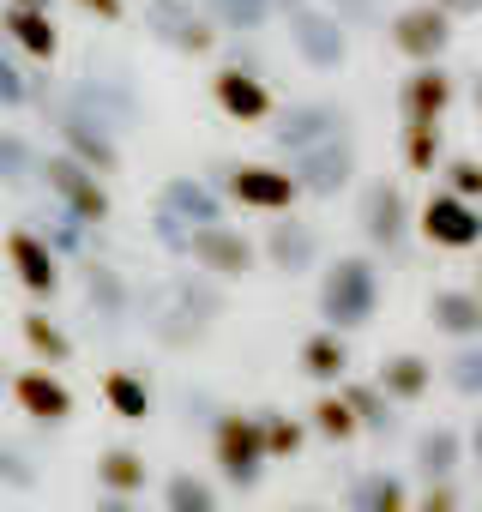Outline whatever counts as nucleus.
Listing matches in <instances>:
<instances>
[{
    "label": "nucleus",
    "instance_id": "obj_1",
    "mask_svg": "<svg viewBox=\"0 0 482 512\" xmlns=\"http://www.w3.org/2000/svg\"><path fill=\"white\" fill-rule=\"evenodd\" d=\"M380 308V266L374 253H338L320 278V320L332 332H362Z\"/></svg>",
    "mask_w": 482,
    "mask_h": 512
},
{
    "label": "nucleus",
    "instance_id": "obj_2",
    "mask_svg": "<svg viewBox=\"0 0 482 512\" xmlns=\"http://www.w3.org/2000/svg\"><path fill=\"white\" fill-rule=\"evenodd\" d=\"M205 440H211V464L223 470V482L229 488H260L266 482V440H260V422H254V410H229V404H217L211 410V422H205Z\"/></svg>",
    "mask_w": 482,
    "mask_h": 512
},
{
    "label": "nucleus",
    "instance_id": "obj_3",
    "mask_svg": "<svg viewBox=\"0 0 482 512\" xmlns=\"http://www.w3.org/2000/svg\"><path fill=\"white\" fill-rule=\"evenodd\" d=\"M163 241H169L175 253H187V260H193L205 278H217V284L248 278V272H254V260H260L254 241L241 235V229H229L223 217H217V223H199V229H169Z\"/></svg>",
    "mask_w": 482,
    "mask_h": 512
},
{
    "label": "nucleus",
    "instance_id": "obj_4",
    "mask_svg": "<svg viewBox=\"0 0 482 512\" xmlns=\"http://www.w3.org/2000/svg\"><path fill=\"white\" fill-rule=\"evenodd\" d=\"M223 199L241 205V211H272V217H284V211H296L302 181L290 169H278V163H229L223 169Z\"/></svg>",
    "mask_w": 482,
    "mask_h": 512
},
{
    "label": "nucleus",
    "instance_id": "obj_5",
    "mask_svg": "<svg viewBox=\"0 0 482 512\" xmlns=\"http://www.w3.org/2000/svg\"><path fill=\"white\" fill-rule=\"evenodd\" d=\"M410 229H422V241H428V247L470 253V247H482V205H470V199H458V193L434 187V193L422 199V211H416V223H410Z\"/></svg>",
    "mask_w": 482,
    "mask_h": 512
},
{
    "label": "nucleus",
    "instance_id": "obj_6",
    "mask_svg": "<svg viewBox=\"0 0 482 512\" xmlns=\"http://www.w3.org/2000/svg\"><path fill=\"white\" fill-rule=\"evenodd\" d=\"M37 175L49 181V193L61 199V211H67L73 223L97 229V223L109 217V193H103V181H97L85 163H73V157H37Z\"/></svg>",
    "mask_w": 482,
    "mask_h": 512
},
{
    "label": "nucleus",
    "instance_id": "obj_7",
    "mask_svg": "<svg viewBox=\"0 0 482 512\" xmlns=\"http://www.w3.org/2000/svg\"><path fill=\"white\" fill-rule=\"evenodd\" d=\"M356 223H362V241L374 253H404L410 241V199L398 181H368L362 187V205H356Z\"/></svg>",
    "mask_w": 482,
    "mask_h": 512
},
{
    "label": "nucleus",
    "instance_id": "obj_8",
    "mask_svg": "<svg viewBox=\"0 0 482 512\" xmlns=\"http://www.w3.org/2000/svg\"><path fill=\"white\" fill-rule=\"evenodd\" d=\"M386 43H392V55H404V61H440L446 55V43H452V19L434 7V0H416V7H404L398 19H392V31H386Z\"/></svg>",
    "mask_w": 482,
    "mask_h": 512
},
{
    "label": "nucleus",
    "instance_id": "obj_9",
    "mask_svg": "<svg viewBox=\"0 0 482 512\" xmlns=\"http://www.w3.org/2000/svg\"><path fill=\"white\" fill-rule=\"evenodd\" d=\"M290 175L302 181V193L332 199V193L350 187V175H356V139H350V133H332V139L296 151V169H290Z\"/></svg>",
    "mask_w": 482,
    "mask_h": 512
},
{
    "label": "nucleus",
    "instance_id": "obj_10",
    "mask_svg": "<svg viewBox=\"0 0 482 512\" xmlns=\"http://www.w3.org/2000/svg\"><path fill=\"white\" fill-rule=\"evenodd\" d=\"M7 392H13V404L31 416V422H43V428H61V422H73V392H67V380L55 374V368H19V374H7Z\"/></svg>",
    "mask_w": 482,
    "mask_h": 512
},
{
    "label": "nucleus",
    "instance_id": "obj_11",
    "mask_svg": "<svg viewBox=\"0 0 482 512\" xmlns=\"http://www.w3.org/2000/svg\"><path fill=\"white\" fill-rule=\"evenodd\" d=\"M211 103H217L229 121H241V127L272 121V91H266V79H260L254 67H217V79H211Z\"/></svg>",
    "mask_w": 482,
    "mask_h": 512
},
{
    "label": "nucleus",
    "instance_id": "obj_12",
    "mask_svg": "<svg viewBox=\"0 0 482 512\" xmlns=\"http://www.w3.org/2000/svg\"><path fill=\"white\" fill-rule=\"evenodd\" d=\"M7 260H13V278H19L37 302H49V296L61 290V253H55L37 229H13V235H7Z\"/></svg>",
    "mask_w": 482,
    "mask_h": 512
},
{
    "label": "nucleus",
    "instance_id": "obj_13",
    "mask_svg": "<svg viewBox=\"0 0 482 512\" xmlns=\"http://www.w3.org/2000/svg\"><path fill=\"white\" fill-rule=\"evenodd\" d=\"M217 217H223V193H211V187H199L187 175L163 187V211H157L163 235L169 229H199V223H217Z\"/></svg>",
    "mask_w": 482,
    "mask_h": 512
},
{
    "label": "nucleus",
    "instance_id": "obj_14",
    "mask_svg": "<svg viewBox=\"0 0 482 512\" xmlns=\"http://www.w3.org/2000/svg\"><path fill=\"white\" fill-rule=\"evenodd\" d=\"M374 386H380L398 410H404V404H422V398L434 392V362H428L422 350H392V356L380 362Z\"/></svg>",
    "mask_w": 482,
    "mask_h": 512
},
{
    "label": "nucleus",
    "instance_id": "obj_15",
    "mask_svg": "<svg viewBox=\"0 0 482 512\" xmlns=\"http://www.w3.org/2000/svg\"><path fill=\"white\" fill-rule=\"evenodd\" d=\"M410 470H416L422 482H452V476L464 470V434L446 428V422L422 428L416 446H410Z\"/></svg>",
    "mask_w": 482,
    "mask_h": 512
},
{
    "label": "nucleus",
    "instance_id": "obj_16",
    "mask_svg": "<svg viewBox=\"0 0 482 512\" xmlns=\"http://www.w3.org/2000/svg\"><path fill=\"white\" fill-rule=\"evenodd\" d=\"M446 109H452V79H446L440 61H422V67L404 79V91H398V115H404V121H440Z\"/></svg>",
    "mask_w": 482,
    "mask_h": 512
},
{
    "label": "nucleus",
    "instance_id": "obj_17",
    "mask_svg": "<svg viewBox=\"0 0 482 512\" xmlns=\"http://www.w3.org/2000/svg\"><path fill=\"white\" fill-rule=\"evenodd\" d=\"M266 260L278 266V272H290V278H302V272H314L320 266V229L314 223H278L272 235H266Z\"/></svg>",
    "mask_w": 482,
    "mask_h": 512
},
{
    "label": "nucleus",
    "instance_id": "obj_18",
    "mask_svg": "<svg viewBox=\"0 0 482 512\" xmlns=\"http://www.w3.org/2000/svg\"><path fill=\"white\" fill-rule=\"evenodd\" d=\"M278 127H284V133H278L284 151H308V145H320V139H332V133H350V115L332 109V103H302V109H290Z\"/></svg>",
    "mask_w": 482,
    "mask_h": 512
},
{
    "label": "nucleus",
    "instance_id": "obj_19",
    "mask_svg": "<svg viewBox=\"0 0 482 512\" xmlns=\"http://www.w3.org/2000/svg\"><path fill=\"white\" fill-rule=\"evenodd\" d=\"M151 19L163 25V43H175V49H187V55H205V49L217 43V25H211L205 13H193V0H157Z\"/></svg>",
    "mask_w": 482,
    "mask_h": 512
},
{
    "label": "nucleus",
    "instance_id": "obj_20",
    "mask_svg": "<svg viewBox=\"0 0 482 512\" xmlns=\"http://www.w3.org/2000/svg\"><path fill=\"white\" fill-rule=\"evenodd\" d=\"M428 320H434V332H446L458 344L482 338V290H434L428 296Z\"/></svg>",
    "mask_w": 482,
    "mask_h": 512
},
{
    "label": "nucleus",
    "instance_id": "obj_21",
    "mask_svg": "<svg viewBox=\"0 0 482 512\" xmlns=\"http://www.w3.org/2000/svg\"><path fill=\"white\" fill-rule=\"evenodd\" d=\"M0 31H7V37H13V49H19V55H31V61H55V49H61V31H55L49 7H7Z\"/></svg>",
    "mask_w": 482,
    "mask_h": 512
},
{
    "label": "nucleus",
    "instance_id": "obj_22",
    "mask_svg": "<svg viewBox=\"0 0 482 512\" xmlns=\"http://www.w3.org/2000/svg\"><path fill=\"white\" fill-rule=\"evenodd\" d=\"M338 398L350 404V416H356V428H362V434H380V440H392V434H398V404H392L374 380H344V386H338Z\"/></svg>",
    "mask_w": 482,
    "mask_h": 512
},
{
    "label": "nucleus",
    "instance_id": "obj_23",
    "mask_svg": "<svg viewBox=\"0 0 482 512\" xmlns=\"http://www.w3.org/2000/svg\"><path fill=\"white\" fill-rule=\"evenodd\" d=\"M151 488V464L139 446H103L97 452V494H145Z\"/></svg>",
    "mask_w": 482,
    "mask_h": 512
},
{
    "label": "nucleus",
    "instance_id": "obj_24",
    "mask_svg": "<svg viewBox=\"0 0 482 512\" xmlns=\"http://www.w3.org/2000/svg\"><path fill=\"white\" fill-rule=\"evenodd\" d=\"M296 362H302V374H308V380L332 386V380H344V374H350V344H344V332L320 326V332H308V338H302Z\"/></svg>",
    "mask_w": 482,
    "mask_h": 512
},
{
    "label": "nucleus",
    "instance_id": "obj_25",
    "mask_svg": "<svg viewBox=\"0 0 482 512\" xmlns=\"http://www.w3.org/2000/svg\"><path fill=\"white\" fill-rule=\"evenodd\" d=\"M350 512H410V482L398 470L350 476Z\"/></svg>",
    "mask_w": 482,
    "mask_h": 512
},
{
    "label": "nucleus",
    "instance_id": "obj_26",
    "mask_svg": "<svg viewBox=\"0 0 482 512\" xmlns=\"http://www.w3.org/2000/svg\"><path fill=\"white\" fill-rule=\"evenodd\" d=\"M103 404H109L121 422H145V416L157 410L151 380H145V374H133V368H109V374H103Z\"/></svg>",
    "mask_w": 482,
    "mask_h": 512
},
{
    "label": "nucleus",
    "instance_id": "obj_27",
    "mask_svg": "<svg viewBox=\"0 0 482 512\" xmlns=\"http://www.w3.org/2000/svg\"><path fill=\"white\" fill-rule=\"evenodd\" d=\"M296 31H302V37H296V49H302L314 67H338V61H344V49H350V43H344V25H338V19H326V13H296Z\"/></svg>",
    "mask_w": 482,
    "mask_h": 512
},
{
    "label": "nucleus",
    "instance_id": "obj_28",
    "mask_svg": "<svg viewBox=\"0 0 482 512\" xmlns=\"http://www.w3.org/2000/svg\"><path fill=\"white\" fill-rule=\"evenodd\" d=\"M163 512H223V494L199 470H169L163 476Z\"/></svg>",
    "mask_w": 482,
    "mask_h": 512
},
{
    "label": "nucleus",
    "instance_id": "obj_29",
    "mask_svg": "<svg viewBox=\"0 0 482 512\" xmlns=\"http://www.w3.org/2000/svg\"><path fill=\"white\" fill-rule=\"evenodd\" d=\"M19 326H25V344H31V356H37L43 368H61V362H73V338H67V332H61V326H55L43 308H31Z\"/></svg>",
    "mask_w": 482,
    "mask_h": 512
},
{
    "label": "nucleus",
    "instance_id": "obj_30",
    "mask_svg": "<svg viewBox=\"0 0 482 512\" xmlns=\"http://www.w3.org/2000/svg\"><path fill=\"white\" fill-rule=\"evenodd\" d=\"M308 428H314L320 440H332V446H350V440L362 434V428H356V416H350V404H344L338 392H320V398H314Z\"/></svg>",
    "mask_w": 482,
    "mask_h": 512
},
{
    "label": "nucleus",
    "instance_id": "obj_31",
    "mask_svg": "<svg viewBox=\"0 0 482 512\" xmlns=\"http://www.w3.org/2000/svg\"><path fill=\"white\" fill-rule=\"evenodd\" d=\"M254 422H260L266 458H296V452H302V440H308V428H302L296 416H284V410H254Z\"/></svg>",
    "mask_w": 482,
    "mask_h": 512
},
{
    "label": "nucleus",
    "instance_id": "obj_32",
    "mask_svg": "<svg viewBox=\"0 0 482 512\" xmlns=\"http://www.w3.org/2000/svg\"><path fill=\"white\" fill-rule=\"evenodd\" d=\"M434 163H440V121H404V169L434 175Z\"/></svg>",
    "mask_w": 482,
    "mask_h": 512
},
{
    "label": "nucleus",
    "instance_id": "obj_33",
    "mask_svg": "<svg viewBox=\"0 0 482 512\" xmlns=\"http://www.w3.org/2000/svg\"><path fill=\"white\" fill-rule=\"evenodd\" d=\"M127 284H121V272H109V266H91L85 272V302L103 314V320H121V308H127Z\"/></svg>",
    "mask_w": 482,
    "mask_h": 512
},
{
    "label": "nucleus",
    "instance_id": "obj_34",
    "mask_svg": "<svg viewBox=\"0 0 482 512\" xmlns=\"http://www.w3.org/2000/svg\"><path fill=\"white\" fill-rule=\"evenodd\" d=\"M43 482V464H37V452L31 446H19V440H0V488H37Z\"/></svg>",
    "mask_w": 482,
    "mask_h": 512
},
{
    "label": "nucleus",
    "instance_id": "obj_35",
    "mask_svg": "<svg viewBox=\"0 0 482 512\" xmlns=\"http://www.w3.org/2000/svg\"><path fill=\"white\" fill-rule=\"evenodd\" d=\"M446 386L458 398H482V344H464L452 362H446Z\"/></svg>",
    "mask_w": 482,
    "mask_h": 512
},
{
    "label": "nucleus",
    "instance_id": "obj_36",
    "mask_svg": "<svg viewBox=\"0 0 482 512\" xmlns=\"http://www.w3.org/2000/svg\"><path fill=\"white\" fill-rule=\"evenodd\" d=\"M440 181H446V193H458V199L482 205V163H476V157H446Z\"/></svg>",
    "mask_w": 482,
    "mask_h": 512
},
{
    "label": "nucleus",
    "instance_id": "obj_37",
    "mask_svg": "<svg viewBox=\"0 0 482 512\" xmlns=\"http://www.w3.org/2000/svg\"><path fill=\"white\" fill-rule=\"evenodd\" d=\"M31 169H37V151H31L25 139H13V133H0V181L25 187V181H31Z\"/></svg>",
    "mask_w": 482,
    "mask_h": 512
},
{
    "label": "nucleus",
    "instance_id": "obj_38",
    "mask_svg": "<svg viewBox=\"0 0 482 512\" xmlns=\"http://www.w3.org/2000/svg\"><path fill=\"white\" fill-rule=\"evenodd\" d=\"M410 512H464V500H458L452 482H422V494L410 500Z\"/></svg>",
    "mask_w": 482,
    "mask_h": 512
},
{
    "label": "nucleus",
    "instance_id": "obj_39",
    "mask_svg": "<svg viewBox=\"0 0 482 512\" xmlns=\"http://www.w3.org/2000/svg\"><path fill=\"white\" fill-rule=\"evenodd\" d=\"M0 103L7 109H19V103H31V79L13 67V61H0Z\"/></svg>",
    "mask_w": 482,
    "mask_h": 512
},
{
    "label": "nucleus",
    "instance_id": "obj_40",
    "mask_svg": "<svg viewBox=\"0 0 482 512\" xmlns=\"http://www.w3.org/2000/svg\"><path fill=\"white\" fill-rule=\"evenodd\" d=\"M97 512H145V494H97Z\"/></svg>",
    "mask_w": 482,
    "mask_h": 512
},
{
    "label": "nucleus",
    "instance_id": "obj_41",
    "mask_svg": "<svg viewBox=\"0 0 482 512\" xmlns=\"http://www.w3.org/2000/svg\"><path fill=\"white\" fill-rule=\"evenodd\" d=\"M73 7H85V13H97V19H121V0H73Z\"/></svg>",
    "mask_w": 482,
    "mask_h": 512
},
{
    "label": "nucleus",
    "instance_id": "obj_42",
    "mask_svg": "<svg viewBox=\"0 0 482 512\" xmlns=\"http://www.w3.org/2000/svg\"><path fill=\"white\" fill-rule=\"evenodd\" d=\"M13 7H49V0H13Z\"/></svg>",
    "mask_w": 482,
    "mask_h": 512
},
{
    "label": "nucleus",
    "instance_id": "obj_43",
    "mask_svg": "<svg viewBox=\"0 0 482 512\" xmlns=\"http://www.w3.org/2000/svg\"><path fill=\"white\" fill-rule=\"evenodd\" d=\"M476 115H482V79H476Z\"/></svg>",
    "mask_w": 482,
    "mask_h": 512
},
{
    "label": "nucleus",
    "instance_id": "obj_44",
    "mask_svg": "<svg viewBox=\"0 0 482 512\" xmlns=\"http://www.w3.org/2000/svg\"><path fill=\"white\" fill-rule=\"evenodd\" d=\"M7 374H13V368H7V362H0V386H7Z\"/></svg>",
    "mask_w": 482,
    "mask_h": 512
},
{
    "label": "nucleus",
    "instance_id": "obj_45",
    "mask_svg": "<svg viewBox=\"0 0 482 512\" xmlns=\"http://www.w3.org/2000/svg\"><path fill=\"white\" fill-rule=\"evenodd\" d=\"M476 452H482V428H476Z\"/></svg>",
    "mask_w": 482,
    "mask_h": 512
},
{
    "label": "nucleus",
    "instance_id": "obj_46",
    "mask_svg": "<svg viewBox=\"0 0 482 512\" xmlns=\"http://www.w3.org/2000/svg\"><path fill=\"white\" fill-rule=\"evenodd\" d=\"M302 512H314V506H302Z\"/></svg>",
    "mask_w": 482,
    "mask_h": 512
}]
</instances>
